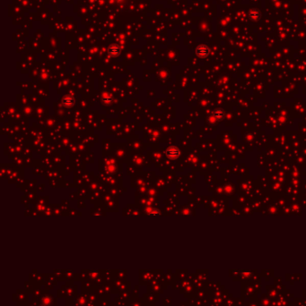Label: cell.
<instances>
[{"instance_id":"cell-1","label":"cell","mask_w":306,"mask_h":306,"mask_svg":"<svg viewBox=\"0 0 306 306\" xmlns=\"http://www.w3.org/2000/svg\"><path fill=\"white\" fill-rule=\"evenodd\" d=\"M196 53L199 57H206L209 54V48L206 45H199L197 48Z\"/></svg>"},{"instance_id":"cell-2","label":"cell","mask_w":306,"mask_h":306,"mask_svg":"<svg viewBox=\"0 0 306 306\" xmlns=\"http://www.w3.org/2000/svg\"><path fill=\"white\" fill-rule=\"evenodd\" d=\"M167 156L172 160H175L180 156V150L176 147H171L167 149Z\"/></svg>"},{"instance_id":"cell-3","label":"cell","mask_w":306,"mask_h":306,"mask_svg":"<svg viewBox=\"0 0 306 306\" xmlns=\"http://www.w3.org/2000/svg\"><path fill=\"white\" fill-rule=\"evenodd\" d=\"M109 54L111 56H117L119 55L120 53V49L119 48L118 45H111L110 48H109V50H108Z\"/></svg>"},{"instance_id":"cell-4","label":"cell","mask_w":306,"mask_h":306,"mask_svg":"<svg viewBox=\"0 0 306 306\" xmlns=\"http://www.w3.org/2000/svg\"><path fill=\"white\" fill-rule=\"evenodd\" d=\"M261 17V14L260 12L258 10V9H253L251 13H250V18L251 20H254V21H257V20H260Z\"/></svg>"},{"instance_id":"cell-5","label":"cell","mask_w":306,"mask_h":306,"mask_svg":"<svg viewBox=\"0 0 306 306\" xmlns=\"http://www.w3.org/2000/svg\"><path fill=\"white\" fill-rule=\"evenodd\" d=\"M63 104L66 107H71L74 105V99L71 96H66L63 100Z\"/></svg>"}]
</instances>
